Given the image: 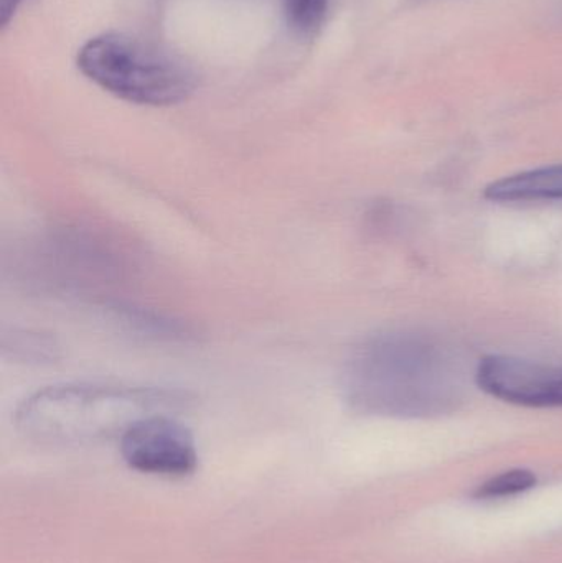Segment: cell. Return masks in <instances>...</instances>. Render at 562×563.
Instances as JSON below:
<instances>
[{
    "label": "cell",
    "mask_w": 562,
    "mask_h": 563,
    "mask_svg": "<svg viewBox=\"0 0 562 563\" xmlns=\"http://www.w3.org/2000/svg\"><path fill=\"white\" fill-rule=\"evenodd\" d=\"M346 402L363 413L432 417L464 402L461 357L432 336L376 334L353 350L342 376Z\"/></svg>",
    "instance_id": "1"
},
{
    "label": "cell",
    "mask_w": 562,
    "mask_h": 563,
    "mask_svg": "<svg viewBox=\"0 0 562 563\" xmlns=\"http://www.w3.org/2000/svg\"><path fill=\"white\" fill-rule=\"evenodd\" d=\"M187 402V394L162 387L62 384L23 400L15 422L36 442L78 445L121 437L142 417L168 413Z\"/></svg>",
    "instance_id": "2"
},
{
    "label": "cell",
    "mask_w": 562,
    "mask_h": 563,
    "mask_svg": "<svg viewBox=\"0 0 562 563\" xmlns=\"http://www.w3.org/2000/svg\"><path fill=\"white\" fill-rule=\"evenodd\" d=\"M79 71L115 98L165 108L185 101L195 79L165 53L121 33H102L79 48Z\"/></svg>",
    "instance_id": "3"
},
{
    "label": "cell",
    "mask_w": 562,
    "mask_h": 563,
    "mask_svg": "<svg viewBox=\"0 0 562 563\" xmlns=\"http://www.w3.org/2000/svg\"><path fill=\"white\" fill-rule=\"evenodd\" d=\"M119 440L122 459L135 472L184 478L197 470L194 435L168 413L142 417Z\"/></svg>",
    "instance_id": "4"
},
{
    "label": "cell",
    "mask_w": 562,
    "mask_h": 563,
    "mask_svg": "<svg viewBox=\"0 0 562 563\" xmlns=\"http://www.w3.org/2000/svg\"><path fill=\"white\" fill-rule=\"evenodd\" d=\"M478 387L517 406L562 407V367L515 360L507 356H488L475 371Z\"/></svg>",
    "instance_id": "5"
},
{
    "label": "cell",
    "mask_w": 562,
    "mask_h": 563,
    "mask_svg": "<svg viewBox=\"0 0 562 563\" xmlns=\"http://www.w3.org/2000/svg\"><path fill=\"white\" fill-rule=\"evenodd\" d=\"M485 198L492 201L562 200V165L502 178L485 188Z\"/></svg>",
    "instance_id": "6"
},
{
    "label": "cell",
    "mask_w": 562,
    "mask_h": 563,
    "mask_svg": "<svg viewBox=\"0 0 562 563\" xmlns=\"http://www.w3.org/2000/svg\"><path fill=\"white\" fill-rule=\"evenodd\" d=\"M287 22L294 32L312 35L322 25L329 9V0H284Z\"/></svg>",
    "instance_id": "7"
},
{
    "label": "cell",
    "mask_w": 562,
    "mask_h": 563,
    "mask_svg": "<svg viewBox=\"0 0 562 563\" xmlns=\"http://www.w3.org/2000/svg\"><path fill=\"white\" fill-rule=\"evenodd\" d=\"M537 485V476L528 470H514L504 475L492 478L478 488L477 498L492 499L505 498V496L517 495L527 492Z\"/></svg>",
    "instance_id": "8"
},
{
    "label": "cell",
    "mask_w": 562,
    "mask_h": 563,
    "mask_svg": "<svg viewBox=\"0 0 562 563\" xmlns=\"http://www.w3.org/2000/svg\"><path fill=\"white\" fill-rule=\"evenodd\" d=\"M22 2L23 0H2V3H0V15H2L0 26L2 29L9 25L10 19H12V15H15L16 9H19Z\"/></svg>",
    "instance_id": "9"
}]
</instances>
